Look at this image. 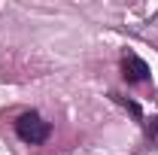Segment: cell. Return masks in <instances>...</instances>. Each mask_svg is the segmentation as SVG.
<instances>
[{
  "label": "cell",
  "instance_id": "obj_1",
  "mask_svg": "<svg viewBox=\"0 0 158 155\" xmlns=\"http://www.w3.org/2000/svg\"><path fill=\"white\" fill-rule=\"evenodd\" d=\"M15 134H19L24 143L37 146V143H46V140H49L52 125L40 116V113H21V116L15 119Z\"/></svg>",
  "mask_w": 158,
  "mask_h": 155
},
{
  "label": "cell",
  "instance_id": "obj_2",
  "mask_svg": "<svg viewBox=\"0 0 158 155\" xmlns=\"http://www.w3.org/2000/svg\"><path fill=\"white\" fill-rule=\"evenodd\" d=\"M122 76L128 82H146L149 79V64L134 52H125L122 55Z\"/></svg>",
  "mask_w": 158,
  "mask_h": 155
},
{
  "label": "cell",
  "instance_id": "obj_3",
  "mask_svg": "<svg viewBox=\"0 0 158 155\" xmlns=\"http://www.w3.org/2000/svg\"><path fill=\"white\" fill-rule=\"evenodd\" d=\"M146 131H149V140H152V143H158V119H152V122H149V128H146Z\"/></svg>",
  "mask_w": 158,
  "mask_h": 155
}]
</instances>
